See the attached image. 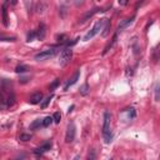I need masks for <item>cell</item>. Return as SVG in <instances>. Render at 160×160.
<instances>
[{
    "label": "cell",
    "instance_id": "obj_1",
    "mask_svg": "<svg viewBox=\"0 0 160 160\" xmlns=\"http://www.w3.org/2000/svg\"><path fill=\"white\" fill-rule=\"evenodd\" d=\"M110 121H111V115L109 111H105L104 114V124H103V136L106 144L111 143L113 140V134L110 131Z\"/></svg>",
    "mask_w": 160,
    "mask_h": 160
},
{
    "label": "cell",
    "instance_id": "obj_2",
    "mask_svg": "<svg viewBox=\"0 0 160 160\" xmlns=\"http://www.w3.org/2000/svg\"><path fill=\"white\" fill-rule=\"evenodd\" d=\"M105 20L106 19H101V20H99V21H97L95 23V25L93 26V29L89 31V33L84 36V41H88V40H90V39H93L95 35H97L98 33H100V31L103 30V28H104V24H105Z\"/></svg>",
    "mask_w": 160,
    "mask_h": 160
},
{
    "label": "cell",
    "instance_id": "obj_3",
    "mask_svg": "<svg viewBox=\"0 0 160 160\" xmlns=\"http://www.w3.org/2000/svg\"><path fill=\"white\" fill-rule=\"evenodd\" d=\"M58 53V49L56 48H49V49H45V50H43L40 51L39 54L35 55V60L38 61H44V60H48L50 58H53L55 54Z\"/></svg>",
    "mask_w": 160,
    "mask_h": 160
},
{
    "label": "cell",
    "instance_id": "obj_4",
    "mask_svg": "<svg viewBox=\"0 0 160 160\" xmlns=\"http://www.w3.org/2000/svg\"><path fill=\"white\" fill-rule=\"evenodd\" d=\"M71 56H73V50H71V48H65V49H63V51L60 53V58H59V64L61 66H65L66 64L70 61V59H71Z\"/></svg>",
    "mask_w": 160,
    "mask_h": 160
},
{
    "label": "cell",
    "instance_id": "obj_5",
    "mask_svg": "<svg viewBox=\"0 0 160 160\" xmlns=\"http://www.w3.org/2000/svg\"><path fill=\"white\" fill-rule=\"evenodd\" d=\"M74 139H75V125L74 123H70L68 125V129H66V134H65V143H73Z\"/></svg>",
    "mask_w": 160,
    "mask_h": 160
},
{
    "label": "cell",
    "instance_id": "obj_6",
    "mask_svg": "<svg viewBox=\"0 0 160 160\" xmlns=\"http://www.w3.org/2000/svg\"><path fill=\"white\" fill-rule=\"evenodd\" d=\"M50 149H51V141H46V143L43 144L41 146L36 148L35 150H34V154H35V155H41V154L46 153L48 150H50Z\"/></svg>",
    "mask_w": 160,
    "mask_h": 160
},
{
    "label": "cell",
    "instance_id": "obj_7",
    "mask_svg": "<svg viewBox=\"0 0 160 160\" xmlns=\"http://www.w3.org/2000/svg\"><path fill=\"white\" fill-rule=\"evenodd\" d=\"M79 78H80V70H77V71H75V74L73 75V78H71V79H69V80L66 81L65 87H64V90H68L70 87H73V85L79 80Z\"/></svg>",
    "mask_w": 160,
    "mask_h": 160
},
{
    "label": "cell",
    "instance_id": "obj_8",
    "mask_svg": "<svg viewBox=\"0 0 160 160\" xmlns=\"http://www.w3.org/2000/svg\"><path fill=\"white\" fill-rule=\"evenodd\" d=\"M41 101H43V94H41L40 91L33 94V95L30 97V99H29V103H30V104H33V105L39 104V103H41Z\"/></svg>",
    "mask_w": 160,
    "mask_h": 160
},
{
    "label": "cell",
    "instance_id": "obj_9",
    "mask_svg": "<svg viewBox=\"0 0 160 160\" xmlns=\"http://www.w3.org/2000/svg\"><path fill=\"white\" fill-rule=\"evenodd\" d=\"M46 8H48V4L46 3H43V2H40V3H36L35 4V10H36V13L38 14H43L46 10Z\"/></svg>",
    "mask_w": 160,
    "mask_h": 160
},
{
    "label": "cell",
    "instance_id": "obj_10",
    "mask_svg": "<svg viewBox=\"0 0 160 160\" xmlns=\"http://www.w3.org/2000/svg\"><path fill=\"white\" fill-rule=\"evenodd\" d=\"M35 33H36V38L40 39V40H43V39L45 38V26L41 24V25L39 26V29L35 30Z\"/></svg>",
    "mask_w": 160,
    "mask_h": 160
},
{
    "label": "cell",
    "instance_id": "obj_11",
    "mask_svg": "<svg viewBox=\"0 0 160 160\" xmlns=\"http://www.w3.org/2000/svg\"><path fill=\"white\" fill-rule=\"evenodd\" d=\"M133 20H134V16H133V18H129V19H125L121 24H119V26H118V33H119V31H121L124 28H126L129 24H131Z\"/></svg>",
    "mask_w": 160,
    "mask_h": 160
},
{
    "label": "cell",
    "instance_id": "obj_12",
    "mask_svg": "<svg viewBox=\"0 0 160 160\" xmlns=\"http://www.w3.org/2000/svg\"><path fill=\"white\" fill-rule=\"evenodd\" d=\"M53 98H54V95H53V94H51V95H49L48 98H45L44 100H43V101L40 103V106H41L43 109H45L46 106H48V105L50 104V101H51V99H53Z\"/></svg>",
    "mask_w": 160,
    "mask_h": 160
},
{
    "label": "cell",
    "instance_id": "obj_13",
    "mask_svg": "<svg viewBox=\"0 0 160 160\" xmlns=\"http://www.w3.org/2000/svg\"><path fill=\"white\" fill-rule=\"evenodd\" d=\"M53 123H54V120H53V116H46V118H44V120H41V125L43 126H50Z\"/></svg>",
    "mask_w": 160,
    "mask_h": 160
},
{
    "label": "cell",
    "instance_id": "obj_14",
    "mask_svg": "<svg viewBox=\"0 0 160 160\" xmlns=\"http://www.w3.org/2000/svg\"><path fill=\"white\" fill-rule=\"evenodd\" d=\"M3 23L5 26H8V15H6V3L3 5Z\"/></svg>",
    "mask_w": 160,
    "mask_h": 160
},
{
    "label": "cell",
    "instance_id": "obj_15",
    "mask_svg": "<svg viewBox=\"0 0 160 160\" xmlns=\"http://www.w3.org/2000/svg\"><path fill=\"white\" fill-rule=\"evenodd\" d=\"M109 29H110V21L106 19V20H105V26L103 28V30H104V31H103V36H106V35H108Z\"/></svg>",
    "mask_w": 160,
    "mask_h": 160
},
{
    "label": "cell",
    "instance_id": "obj_16",
    "mask_svg": "<svg viewBox=\"0 0 160 160\" xmlns=\"http://www.w3.org/2000/svg\"><path fill=\"white\" fill-rule=\"evenodd\" d=\"M88 93H89V85H88V83H85L80 88V94L81 95H88Z\"/></svg>",
    "mask_w": 160,
    "mask_h": 160
},
{
    "label": "cell",
    "instance_id": "obj_17",
    "mask_svg": "<svg viewBox=\"0 0 160 160\" xmlns=\"http://www.w3.org/2000/svg\"><path fill=\"white\" fill-rule=\"evenodd\" d=\"M53 120H54V123L59 124V123H60V120H61V114H60L59 111H56L54 115H53Z\"/></svg>",
    "mask_w": 160,
    "mask_h": 160
},
{
    "label": "cell",
    "instance_id": "obj_18",
    "mask_svg": "<svg viewBox=\"0 0 160 160\" xmlns=\"http://www.w3.org/2000/svg\"><path fill=\"white\" fill-rule=\"evenodd\" d=\"M26 70H29V69H28V66H25V65H18V66L15 68V71H16V73H25Z\"/></svg>",
    "mask_w": 160,
    "mask_h": 160
},
{
    "label": "cell",
    "instance_id": "obj_19",
    "mask_svg": "<svg viewBox=\"0 0 160 160\" xmlns=\"http://www.w3.org/2000/svg\"><path fill=\"white\" fill-rule=\"evenodd\" d=\"M41 125V120H35L33 124L30 125V130H34V129H36V128H39ZM43 126V125H41Z\"/></svg>",
    "mask_w": 160,
    "mask_h": 160
},
{
    "label": "cell",
    "instance_id": "obj_20",
    "mask_svg": "<svg viewBox=\"0 0 160 160\" xmlns=\"http://www.w3.org/2000/svg\"><path fill=\"white\" fill-rule=\"evenodd\" d=\"M19 139H20L21 141H28V140L31 139V135H30V134H21Z\"/></svg>",
    "mask_w": 160,
    "mask_h": 160
},
{
    "label": "cell",
    "instance_id": "obj_21",
    "mask_svg": "<svg viewBox=\"0 0 160 160\" xmlns=\"http://www.w3.org/2000/svg\"><path fill=\"white\" fill-rule=\"evenodd\" d=\"M35 38H36V33L35 31H31V33H29V35H28V41H33Z\"/></svg>",
    "mask_w": 160,
    "mask_h": 160
},
{
    "label": "cell",
    "instance_id": "obj_22",
    "mask_svg": "<svg viewBox=\"0 0 160 160\" xmlns=\"http://www.w3.org/2000/svg\"><path fill=\"white\" fill-rule=\"evenodd\" d=\"M59 84H60V80H59V79H55V80H54V83H53V84L50 85V90H54Z\"/></svg>",
    "mask_w": 160,
    "mask_h": 160
},
{
    "label": "cell",
    "instance_id": "obj_23",
    "mask_svg": "<svg viewBox=\"0 0 160 160\" xmlns=\"http://www.w3.org/2000/svg\"><path fill=\"white\" fill-rule=\"evenodd\" d=\"M95 159H97V155H95V151H94V150H91V151L89 153L88 160H95Z\"/></svg>",
    "mask_w": 160,
    "mask_h": 160
},
{
    "label": "cell",
    "instance_id": "obj_24",
    "mask_svg": "<svg viewBox=\"0 0 160 160\" xmlns=\"http://www.w3.org/2000/svg\"><path fill=\"white\" fill-rule=\"evenodd\" d=\"M155 101H159V84L155 87Z\"/></svg>",
    "mask_w": 160,
    "mask_h": 160
},
{
    "label": "cell",
    "instance_id": "obj_25",
    "mask_svg": "<svg viewBox=\"0 0 160 160\" xmlns=\"http://www.w3.org/2000/svg\"><path fill=\"white\" fill-rule=\"evenodd\" d=\"M73 160H80V155H75Z\"/></svg>",
    "mask_w": 160,
    "mask_h": 160
},
{
    "label": "cell",
    "instance_id": "obj_26",
    "mask_svg": "<svg viewBox=\"0 0 160 160\" xmlns=\"http://www.w3.org/2000/svg\"><path fill=\"white\" fill-rule=\"evenodd\" d=\"M73 109H74V106H71V108H69V110H68V113H69V114H70V113H71V111H73Z\"/></svg>",
    "mask_w": 160,
    "mask_h": 160
}]
</instances>
